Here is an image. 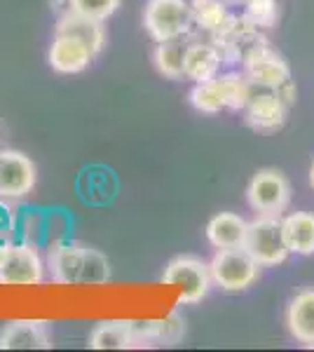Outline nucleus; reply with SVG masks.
Instances as JSON below:
<instances>
[{
    "mask_svg": "<svg viewBox=\"0 0 314 352\" xmlns=\"http://www.w3.org/2000/svg\"><path fill=\"white\" fill-rule=\"evenodd\" d=\"M216 82L221 87L223 101H225V111H244V106L249 104L251 94L256 92V87L244 73H218Z\"/></svg>",
    "mask_w": 314,
    "mask_h": 352,
    "instance_id": "obj_21",
    "label": "nucleus"
},
{
    "mask_svg": "<svg viewBox=\"0 0 314 352\" xmlns=\"http://www.w3.org/2000/svg\"><path fill=\"white\" fill-rule=\"evenodd\" d=\"M38 181V169L31 157L21 151H0V197L21 200L33 192Z\"/></svg>",
    "mask_w": 314,
    "mask_h": 352,
    "instance_id": "obj_8",
    "label": "nucleus"
},
{
    "mask_svg": "<svg viewBox=\"0 0 314 352\" xmlns=\"http://www.w3.org/2000/svg\"><path fill=\"white\" fill-rule=\"evenodd\" d=\"M277 96H279V101H282L287 109H291V106L295 104V99H298V87H295V80L291 78V80H287V82H282L279 87H275L272 89Z\"/></svg>",
    "mask_w": 314,
    "mask_h": 352,
    "instance_id": "obj_26",
    "label": "nucleus"
},
{
    "mask_svg": "<svg viewBox=\"0 0 314 352\" xmlns=\"http://www.w3.org/2000/svg\"><path fill=\"white\" fill-rule=\"evenodd\" d=\"M207 240L214 249H235L244 247L249 232V221L239 214L221 212L209 219L207 223Z\"/></svg>",
    "mask_w": 314,
    "mask_h": 352,
    "instance_id": "obj_17",
    "label": "nucleus"
},
{
    "mask_svg": "<svg viewBox=\"0 0 314 352\" xmlns=\"http://www.w3.org/2000/svg\"><path fill=\"white\" fill-rule=\"evenodd\" d=\"M209 268L214 287H218L221 292L227 294H239L247 292L249 287H254L258 282L262 265L244 247H235L218 249L214 254V258L209 261Z\"/></svg>",
    "mask_w": 314,
    "mask_h": 352,
    "instance_id": "obj_2",
    "label": "nucleus"
},
{
    "mask_svg": "<svg viewBox=\"0 0 314 352\" xmlns=\"http://www.w3.org/2000/svg\"><path fill=\"white\" fill-rule=\"evenodd\" d=\"M242 113H244L247 127L260 134H272L284 127L289 109L279 101V96L272 92V89L256 87V92L251 94L249 104L244 106Z\"/></svg>",
    "mask_w": 314,
    "mask_h": 352,
    "instance_id": "obj_10",
    "label": "nucleus"
},
{
    "mask_svg": "<svg viewBox=\"0 0 314 352\" xmlns=\"http://www.w3.org/2000/svg\"><path fill=\"white\" fill-rule=\"evenodd\" d=\"M10 240H0V268H3V263H5V256H8V249H10Z\"/></svg>",
    "mask_w": 314,
    "mask_h": 352,
    "instance_id": "obj_27",
    "label": "nucleus"
},
{
    "mask_svg": "<svg viewBox=\"0 0 314 352\" xmlns=\"http://www.w3.org/2000/svg\"><path fill=\"white\" fill-rule=\"evenodd\" d=\"M144 26L155 43L190 36L195 28L190 0H148L144 8Z\"/></svg>",
    "mask_w": 314,
    "mask_h": 352,
    "instance_id": "obj_3",
    "label": "nucleus"
},
{
    "mask_svg": "<svg viewBox=\"0 0 314 352\" xmlns=\"http://www.w3.org/2000/svg\"><path fill=\"white\" fill-rule=\"evenodd\" d=\"M190 10L195 28L209 33V36L221 31L223 24L227 21V16H230L225 0H190Z\"/></svg>",
    "mask_w": 314,
    "mask_h": 352,
    "instance_id": "obj_22",
    "label": "nucleus"
},
{
    "mask_svg": "<svg viewBox=\"0 0 314 352\" xmlns=\"http://www.w3.org/2000/svg\"><path fill=\"white\" fill-rule=\"evenodd\" d=\"M43 256L33 244H10L5 263L0 268V285L5 287H36L45 280Z\"/></svg>",
    "mask_w": 314,
    "mask_h": 352,
    "instance_id": "obj_7",
    "label": "nucleus"
},
{
    "mask_svg": "<svg viewBox=\"0 0 314 352\" xmlns=\"http://www.w3.org/2000/svg\"><path fill=\"white\" fill-rule=\"evenodd\" d=\"M54 33H66V36H73V38H78V41H82L89 50H92L94 56H99L106 47L104 21H96V19H89V16L76 14V12H71V10H66V12H61L59 16H56Z\"/></svg>",
    "mask_w": 314,
    "mask_h": 352,
    "instance_id": "obj_15",
    "label": "nucleus"
},
{
    "mask_svg": "<svg viewBox=\"0 0 314 352\" xmlns=\"http://www.w3.org/2000/svg\"><path fill=\"white\" fill-rule=\"evenodd\" d=\"M52 345L47 320H12L0 329V350H49Z\"/></svg>",
    "mask_w": 314,
    "mask_h": 352,
    "instance_id": "obj_11",
    "label": "nucleus"
},
{
    "mask_svg": "<svg viewBox=\"0 0 314 352\" xmlns=\"http://www.w3.org/2000/svg\"><path fill=\"white\" fill-rule=\"evenodd\" d=\"M282 232L289 252L295 256H312L314 254V214L291 212L282 219Z\"/></svg>",
    "mask_w": 314,
    "mask_h": 352,
    "instance_id": "obj_18",
    "label": "nucleus"
},
{
    "mask_svg": "<svg viewBox=\"0 0 314 352\" xmlns=\"http://www.w3.org/2000/svg\"><path fill=\"white\" fill-rule=\"evenodd\" d=\"M244 249H247L251 256L258 261L262 268H275V265H282L291 254L287 242H284L282 217L258 214V217L249 223Z\"/></svg>",
    "mask_w": 314,
    "mask_h": 352,
    "instance_id": "obj_5",
    "label": "nucleus"
},
{
    "mask_svg": "<svg viewBox=\"0 0 314 352\" xmlns=\"http://www.w3.org/2000/svg\"><path fill=\"white\" fill-rule=\"evenodd\" d=\"M162 282L179 289L181 305L199 303V300L209 296L211 287H214L209 263L199 256H190V254L171 258L162 272Z\"/></svg>",
    "mask_w": 314,
    "mask_h": 352,
    "instance_id": "obj_4",
    "label": "nucleus"
},
{
    "mask_svg": "<svg viewBox=\"0 0 314 352\" xmlns=\"http://www.w3.org/2000/svg\"><path fill=\"white\" fill-rule=\"evenodd\" d=\"M225 64L214 43L190 41L183 59V78L192 82H209L221 73V66Z\"/></svg>",
    "mask_w": 314,
    "mask_h": 352,
    "instance_id": "obj_14",
    "label": "nucleus"
},
{
    "mask_svg": "<svg viewBox=\"0 0 314 352\" xmlns=\"http://www.w3.org/2000/svg\"><path fill=\"white\" fill-rule=\"evenodd\" d=\"M190 104L192 109H197L199 113H207V116H216V113L225 111V101H223L216 78L209 82H195V87L190 89Z\"/></svg>",
    "mask_w": 314,
    "mask_h": 352,
    "instance_id": "obj_23",
    "label": "nucleus"
},
{
    "mask_svg": "<svg viewBox=\"0 0 314 352\" xmlns=\"http://www.w3.org/2000/svg\"><path fill=\"white\" fill-rule=\"evenodd\" d=\"M284 322L295 343L314 348V289H302L289 300Z\"/></svg>",
    "mask_w": 314,
    "mask_h": 352,
    "instance_id": "obj_13",
    "label": "nucleus"
},
{
    "mask_svg": "<svg viewBox=\"0 0 314 352\" xmlns=\"http://www.w3.org/2000/svg\"><path fill=\"white\" fill-rule=\"evenodd\" d=\"M244 76L249 78L254 87L260 89H275L282 82L291 80V66L282 54L270 47V43L256 47L242 61Z\"/></svg>",
    "mask_w": 314,
    "mask_h": 352,
    "instance_id": "obj_9",
    "label": "nucleus"
},
{
    "mask_svg": "<svg viewBox=\"0 0 314 352\" xmlns=\"http://www.w3.org/2000/svg\"><path fill=\"white\" fill-rule=\"evenodd\" d=\"M136 336V348H150V345H176L186 336V322L176 312H171L167 320H148L131 322Z\"/></svg>",
    "mask_w": 314,
    "mask_h": 352,
    "instance_id": "obj_16",
    "label": "nucleus"
},
{
    "mask_svg": "<svg viewBox=\"0 0 314 352\" xmlns=\"http://www.w3.org/2000/svg\"><path fill=\"white\" fill-rule=\"evenodd\" d=\"M87 345L92 350H129L136 348V336L131 322L111 320L99 322L87 336Z\"/></svg>",
    "mask_w": 314,
    "mask_h": 352,
    "instance_id": "obj_19",
    "label": "nucleus"
},
{
    "mask_svg": "<svg viewBox=\"0 0 314 352\" xmlns=\"http://www.w3.org/2000/svg\"><path fill=\"white\" fill-rule=\"evenodd\" d=\"M68 10L96 21H108L120 10L122 0H66Z\"/></svg>",
    "mask_w": 314,
    "mask_h": 352,
    "instance_id": "obj_24",
    "label": "nucleus"
},
{
    "mask_svg": "<svg viewBox=\"0 0 314 352\" xmlns=\"http://www.w3.org/2000/svg\"><path fill=\"white\" fill-rule=\"evenodd\" d=\"M247 202L256 214L282 217L291 204V184L279 169H258L247 186Z\"/></svg>",
    "mask_w": 314,
    "mask_h": 352,
    "instance_id": "obj_6",
    "label": "nucleus"
},
{
    "mask_svg": "<svg viewBox=\"0 0 314 352\" xmlns=\"http://www.w3.org/2000/svg\"><path fill=\"white\" fill-rule=\"evenodd\" d=\"M188 45H190V36L157 43L155 52H153V64H155L159 76H164L167 80H181L183 78V59Z\"/></svg>",
    "mask_w": 314,
    "mask_h": 352,
    "instance_id": "obj_20",
    "label": "nucleus"
},
{
    "mask_svg": "<svg viewBox=\"0 0 314 352\" xmlns=\"http://www.w3.org/2000/svg\"><path fill=\"white\" fill-rule=\"evenodd\" d=\"M47 268L56 285H104L111 280L108 258L82 242L54 244L49 249Z\"/></svg>",
    "mask_w": 314,
    "mask_h": 352,
    "instance_id": "obj_1",
    "label": "nucleus"
},
{
    "mask_svg": "<svg viewBox=\"0 0 314 352\" xmlns=\"http://www.w3.org/2000/svg\"><path fill=\"white\" fill-rule=\"evenodd\" d=\"M225 3H227V5H242L244 0H225Z\"/></svg>",
    "mask_w": 314,
    "mask_h": 352,
    "instance_id": "obj_29",
    "label": "nucleus"
},
{
    "mask_svg": "<svg viewBox=\"0 0 314 352\" xmlns=\"http://www.w3.org/2000/svg\"><path fill=\"white\" fill-rule=\"evenodd\" d=\"M310 186H312V190H314V160L310 164Z\"/></svg>",
    "mask_w": 314,
    "mask_h": 352,
    "instance_id": "obj_28",
    "label": "nucleus"
},
{
    "mask_svg": "<svg viewBox=\"0 0 314 352\" xmlns=\"http://www.w3.org/2000/svg\"><path fill=\"white\" fill-rule=\"evenodd\" d=\"M242 14L247 16L254 26L272 28L279 19V5L277 0H244Z\"/></svg>",
    "mask_w": 314,
    "mask_h": 352,
    "instance_id": "obj_25",
    "label": "nucleus"
},
{
    "mask_svg": "<svg viewBox=\"0 0 314 352\" xmlns=\"http://www.w3.org/2000/svg\"><path fill=\"white\" fill-rule=\"evenodd\" d=\"M94 59L96 56L92 54V50L82 41L66 36V33H54L52 45H49V52H47V61L54 73L76 76V73L87 71Z\"/></svg>",
    "mask_w": 314,
    "mask_h": 352,
    "instance_id": "obj_12",
    "label": "nucleus"
}]
</instances>
